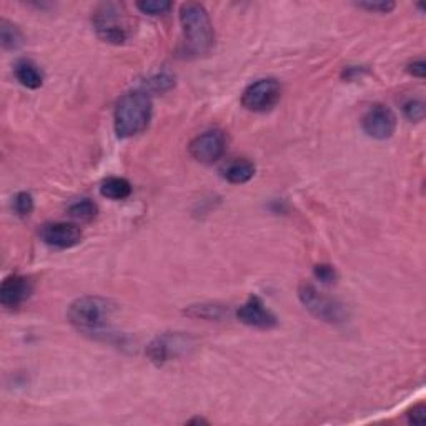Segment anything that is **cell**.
I'll use <instances>...</instances> for the list:
<instances>
[{
  "label": "cell",
  "mask_w": 426,
  "mask_h": 426,
  "mask_svg": "<svg viewBox=\"0 0 426 426\" xmlns=\"http://www.w3.org/2000/svg\"><path fill=\"white\" fill-rule=\"evenodd\" d=\"M69 213L72 219L79 220V222H90L95 219L97 215V205L89 198H84V200L75 202L74 205L69 208Z\"/></svg>",
  "instance_id": "18"
},
{
  "label": "cell",
  "mask_w": 426,
  "mask_h": 426,
  "mask_svg": "<svg viewBox=\"0 0 426 426\" xmlns=\"http://www.w3.org/2000/svg\"><path fill=\"white\" fill-rule=\"evenodd\" d=\"M298 298L303 307L318 320L327 323H343L348 318L345 305L328 295L318 292L312 283H302L298 288Z\"/></svg>",
  "instance_id": "5"
},
{
  "label": "cell",
  "mask_w": 426,
  "mask_h": 426,
  "mask_svg": "<svg viewBox=\"0 0 426 426\" xmlns=\"http://www.w3.org/2000/svg\"><path fill=\"white\" fill-rule=\"evenodd\" d=\"M253 175H255V165L250 162V160H245V158L234 160V162L229 163L224 170V177L230 183H235V185L250 182L251 178H253Z\"/></svg>",
  "instance_id": "14"
},
{
  "label": "cell",
  "mask_w": 426,
  "mask_h": 426,
  "mask_svg": "<svg viewBox=\"0 0 426 426\" xmlns=\"http://www.w3.org/2000/svg\"><path fill=\"white\" fill-rule=\"evenodd\" d=\"M92 23H94L97 36L102 40L115 43V45L125 43L132 36V18L127 16V12L119 4H100L95 9Z\"/></svg>",
  "instance_id": "3"
},
{
  "label": "cell",
  "mask_w": 426,
  "mask_h": 426,
  "mask_svg": "<svg viewBox=\"0 0 426 426\" xmlns=\"http://www.w3.org/2000/svg\"><path fill=\"white\" fill-rule=\"evenodd\" d=\"M175 85V79L170 74H158L145 82V89L155 94H162V92L170 90Z\"/></svg>",
  "instance_id": "20"
},
{
  "label": "cell",
  "mask_w": 426,
  "mask_h": 426,
  "mask_svg": "<svg viewBox=\"0 0 426 426\" xmlns=\"http://www.w3.org/2000/svg\"><path fill=\"white\" fill-rule=\"evenodd\" d=\"M115 132L120 138L135 137L148 127L152 119V100L147 92H130L115 106Z\"/></svg>",
  "instance_id": "2"
},
{
  "label": "cell",
  "mask_w": 426,
  "mask_h": 426,
  "mask_svg": "<svg viewBox=\"0 0 426 426\" xmlns=\"http://www.w3.org/2000/svg\"><path fill=\"white\" fill-rule=\"evenodd\" d=\"M13 210L18 217H22V219H26L28 217L33 210V198L31 193L27 192H21L17 193L16 198H13Z\"/></svg>",
  "instance_id": "21"
},
{
  "label": "cell",
  "mask_w": 426,
  "mask_h": 426,
  "mask_svg": "<svg viewBox=\"0 0 426 426\" xmlns=\"http://www.w3.org/2000/svg\"><path fill=\"white\" fill-rule=\"evenodd\" d=\"M32 293V282L22 275H11L0 287V303L6 308H17L26 303Z\"/></svg>",
  "instance_id": "12"
},
{
  "label": "cell",
  "mask_w": 426,
  "mask_h": 426,
  "mask_svg": "<svg viewBox=\"0 0 426 426\" xmlns=\"http://www.w3.org/2000/svg\"><path fill=\"white\" fill-rule=\"evenodd\" d=\"M282 97V87L275 79H261L250 87H246L241 95V105L246 110L263 114L272 110Z\"/></svg>",
  "instance_id": "6"
},
{
  "label": "cell",
  "mask_w": 426,
  "mask_h": 426,
  "mask_svg": "<svg viewBox=\"0 0 426 426\" xmlns=\"http://www.w3.org/2000/svg\"><path fill=\"white\" fill-rule=\"evenodd\" d=\"M225 147L226 140L224 132L208 130V132L193 138L188 150H190V155L197 162L210 165V163H215L217 160L222 158V155L225 153Z\"/></svg>",
  "instance_id": "8"
},
{
  "label": "cell",
  "mask_w": 426,
  "mask_h": 426,
  "mask_svg": "<svg viewBox=\"0 0 426 426\" xmlns=\"http://www.w3.org/2000/svg\"><path fill=\"white\" fill-rule=\"evenodd\" d=\"M313 275H315V278L320 280L322 283H327V285H330L337 280V270L333 268L332 265H327V263L315 266Z\"/></svg>",
  "instance_id": "23"
},
{
  "label": "cell",
  "mask_w": 426,
  "mask_h": 426,
  "mask_svg": "<svg viewBox=\"0 0 426 426\" xmlns=\"http://www.w3.org/2000/svg\"><path fill=\"white\" fill-rule=\"evenodd\" d=\"M363 130L368 137L376 140H386L395 133L396 129V117L386 105L376 104L371 105L366 110V114L361 119Z\"/></svg>",
  "instance_id": "7"
},
{
  "label": "cell",
  "mask_w": 426,
  "mask_h": 426,
  "mask_svg": "<svg viewBox=\"0 0 426 426\" xmlns=\"http://www.w3.org/2000/svg\"><path fill=\"white\" fill-rule=\"evenodd\" d=\"M229 313L222 305H192L190 308L185 310V315L192 318H202V320H222L225 315Z\"/></svg>",
  "instance_id": "17"
},
{
  "label": "cell",
  "mask_w": 426,
  "mask_h": 426,
  "mask_svg": "<svg viewBox=\"0 0 426 426\" xmlns=\"http://www.w3.org/2000/svg\"><path fill=\"white\" fill-rule=\"evenodd\" d=\"M13 72H16L17 80L21 82L23 87H27V89H40L43 84L42 72L38 70V67L31 60H18Z\"/></svg>",
  "instance_id": "13"
},
{
  "label": "cell",
  "mask_w": 426,
  "mask_h": 426,
  "mask_svg": "<svg viewBox=\"0 0 426 426\" xmlns=\"http://www.w3.org/2000/svg\"><path fill=\"white\" fill-rule=\"evenodd\" d=\"M236 317L245 325L260 328V330H270V328L277 327L278 323L277 317L265 307L263 302L256 295H251L246 300V303L241 305L239 312H236Z\"/></svg>",
  "instance_id": "10"
},
{
  "label": "cell",
  "mask_w": 426,
  "mask_h": 426,
  "mask_svg": "<svg viewBox=\"0 0 426 426\" xmlns=\"http://www.w3.org/2000/svg\"><path fill=\"white\" fill-rule=\"evenodd\" d=\"M137 9L142 13H148V16H163L172 9V2H168V0H143V2H137Z\"/></svg>",
  "instance_id": "19"
},
{
  "label": "cell",
  "mask_w": 426,
  "mask_h": 426,
  "mask_svg": "<svg viewBox=\"0 0 426 426\" xmlns=\"http://www.w3.org/2000/svg\"><path fill=\"white\" fill-rule=\"evenodd\" d=\"M425 406L420 405V406H415L413 410L410 411L408 416H410V423L413 425H423L425 423Z\"/></svg>",
  "instance_id": "25"
},
{
  "label": "cell",
  "mask_w": 426,
  "mask_h": 426,
  "mask_svg": "<svg viewBox=\"0 0 426 426\" xmlns=\"http://www.w3.org/2000/svg\"><path fill=\"white\" fill-rule=\"evenodd\" d=\"M0 43L6 50H17L23 45V36L17 26L2 18L0 21Z\"/></svg>",
  "instance_id": "16"
},
{
  "label": "cell",
  "mask_w": 426,
  "mask_h": 426,
  "mask_svg": "<svg viewBox=\"0 0 426 426\" xmlns=\"http://www.w3.org/2000/svg\"><path fill=\"white\" fill-rule=\"evenodd\" d=\"M360 9H366L370 12H378V13H388L395 9L393 2H360L358 4Z\"/></svg>",
  "instance_id": "24"
},
{
  "label": "cell",
  "mask_w": 426,
  "mask_h": 426,
  "mask_svg": "<svg viewBox=\"0 0 426 426\" xmlns=\"http://www.w3.org/2000/svg\"><path fill=\"white\" fill-rule=\"evenodd\" d=\"M100 193L110 200H125L132 193V185L125 178L110 177L100 185Z\"/></svg>",
  "instance_id": "15"
},
{
  "label": "cell",
  "mask_w": 426,
  "mask_h": 426,
  "mask_svg": "<svg viewBox=\"0 0 426 426\" xmlns=\"http://www.w3.org/2000/svg\"><path fill=\"white\" fill-rule=\"evenodd\" d=\"M180 23L185 42V55L202 57L212 50L215 32L205 7L200 4H185L180 9Z\"/></svg>",
  "instance_id": "1"
},
{
  "label": "cell",
  "mask_w": 426,
  "mask_h": 426,
  "mask_svg": "<svg viewBox=\"0 0 426 426\" xmlns=\"http://www.w3.org/2000/svg\"><path fill=\"white\" fill-rule=\"evenodd\" d=\"M403 112L410 122H420L425 119V104L421 100H410L405 104Z\"/></svg>",
  "instance_id": "22"
},
{
  "label": "cell",
  "mask_w": 426,
  "mask_h": 426,
  "mask_svg": "<svg viewBox=\"0 0 426 426\" xmlns=\"http://www.w3.org/2000/svg\"><path fill=\"white\" fill-rule=\"evenodd\" d=\"M188 338L182 335H162L150 343L147 348V355L150 360L157 365H163V363L170 361L172 358L180 355V353L187 351Z\"/></svg>",
  "instance_id": "11"
},
{
  "label": "cell",
  "mask_w": 426,
  "mask_h": 426,
  "mask_svg": "<svg viewBox=\"0 0 426 426\" xmlns=\"http://www.w3.org/2000/svg\"><path fill=\"white\" fill-rule=\"evenodd\" d=\"M115 313V303L102 297H82L69 307V320L80 330H97Z\"/></svg>",
  "instance_id": "4"
},
{
  "label": "cell",
  "mask_w": 426,
  "mask_h": 426,
  "mask_svg": "<svg viewBox=\"0 0 426 426\" xmlns=\"http://www.w3.org/2000/svg\"><path fill=\"white\" fill-rule=\"evenodd\" d=\"M40 236L47 245L53 246V248L67 250L80 244L82 230L75 224L53 222V224H47L42 226Z\"/></svg>",
  "instance_id": "9"
},
{
  "label": "cell",
  "mask_w": 426,
  "mask_h": 426,
  "mask_svg": "<svg viewBox=\"0 0 426 426\" xmlns=\"http://www.w3.org/2000/svg\"><path fill=\"white\" fill-rule=\"evenodd\" d=\"M408 72L413 77H418V79H423L426 74V64L423 60H416L413 64L408 65Z\"/></svg>",
  "instance_id": "26"
}]
</instances>
